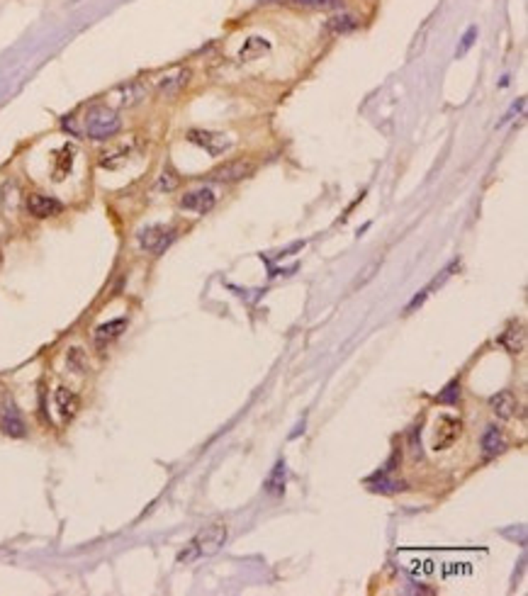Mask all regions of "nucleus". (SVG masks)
<instances>
[{"instance_id":"f257e3e1","label":"nucleus","mask_w":528,"mask_h":596,"mask_svg":"<svg viewBox=\"0 0 528 596\" xmlns=\"http://www.w3.org/2000/svg\"><path fill=\"white\" fill-rule=\"evenodd\" d=\"M226 538H229L226 524H212V526H207L204 531H200L195 538H192V543L187 545L183 553L178 555V560H180V562H190V560H195V558H209V555L219 553V550L224 548Z\"/></svg>"},{"instance_id":"f03ea898","label":"nucleus","mask_w":528,"mask_h":596,"mask_svg":"<svg viewBox=\"0 0 528 596\" xmlns=\"http://www.w3.org/2000/svg\"><path fill=\"white\" fill-rule=\"evenodd\" d=\"M119 129H122L119 115L115 110H110V107H93L88 112V117H85V132L95 141L112 139Z\"/></svg>"},{"instance_id":"7ed1b4c3","label":"nucleus","mask_w":528,"mask_h":596,"mask_svg":"<svg viewBox=\"0 0 528 596\" xmlns=\"http://www.w3.org/2000/svg\"><path fill=\"white\" fill-rule=\"evenodd\" d=\"M187 139L192 141L195 146H200L209 153V156H221L234 146V139L221 132H209V129H190L187 132Z\"/></svg>"},{"instance_id":"20e7f679","label":"nucleus","mask_w":528,"mask_h":596,"mask_svg":"<svg viewBox=\"0 0 528 596\" xmlns=\"http://www.w3.org/2000/svg\"><path fill=\"white\" fill-rule=\"evenodd\" d=\"M460 429H463L460 419L451 416V414L441 416L439 421H436V426H434V441H431V451H436V453L448 451V448H451L453 443L458 441Z\"/></svg>"},{"instance_id":"39448f33","label":"nucleus","mask_w":528,"mask_h":596,"mask_svg":"<svg viewBox=\"0 0 528 596\" xmlns=\"http://www.w3.org/2000/svg\"><path fill=\"white\" fill-rule=\"evenodd\" d=\"M175 236V229H170V226H163V224H151L146 226V229L139 231V236H136V241H139V246L144 248V251H151V253H161L163 248L168 246L170 241H173Z\"/></svg>"},{"instance_id":"423d86ee","label":"nucleus","mask_w":528,"mask_h":596,"mask_svg":"<svg viewBox=\"0 0 528 596\" xmlns=\"http://www.w3.org/2000/svg\"><path fill=\"white\" fill-rule=\"evenodd\" d=\"M144 98H146V85L139 81H129L110 93V100L115 107H134Z\"/></svg>"},{"instance_id":"0eeeda50","label":"nucleus","mask_w":528,"mask_h":596,"mask_svg":"<svg viewBox=\"0 0 528 596\" xmlns=\"http://www.w3.org/2000/svg\"><path fill=\"white\" fill-rule=\"evenodd\" d=\"M214 202H217V195H214L212 187H197V190L187 192L183 200H180V207L195 214H207L214 207Z\"/></svg>"},{"instance_id":"6e6552de","label":"nucleus","mask_w":528,"mask_h":596,"mask_svg":"<svg viewBox=\"0 0 528 596\" xmlns=\"http://www.w3.org/2000/svg\"><path fill=\"white\" fill-rule=\"evenodd\" d=\"M61 209H64V204L51 195H39V192H34V195L27 197V212L37 219L56 217V214H61Z\"/></svg>"},{"instance_id":"1a4fd4ad","label":"nucleus","mask_w":528,"mask_h":596,"mask_svg":"<svg viewBox=\"0 0 528 596\" xmlns=\"http://www.w3.org/2000/svg\"><path fill=\"white\" fill-rule=\"evenodd\" d=\"M253 173V163L251 161H229L224 166H219L217 170H212L209 178L214 183H236V180H243Z\"/></svg>"},{"instance_id":"9d476101","label":"nucleus","mask_w":528,"mask_h":596,"mask_svg":"<svg viewBox=\"0 0 528 596\" xmlns=\"http://www.w3.org/2000/svg\"><path fill=\"white\" fill-rule=\"evenodd\" d=\"M490 409L492 414L497 419H502V421H509V419L516 416V412H519V399L514 397V392L504 390V392H497V394L490 399Z\"/></svg>"},{"instance_id":"9b49d317","label":"nucleus","mask_w":528,"mask_h":596,"mask_svg":"<svg viewBox=\"0 0 528 596\" xmlns=\"http://www.w3.org/2000/svg\"><path fill=\"white\" fill-rule=\"evenodd\" d=\"M499 346L509 353H521L526 348V326L524 321H511L499 336Z\"/></svg>"},{"instance_id":"f8f14e48","label":"nucleus","mask_w":528,"mask_h":596,"mask_svg":"<svg viewBox=\"0 0 528 596\" xmlns=\"http://www.w3.org/2000/svg\"><path fill=\"white\" fill-rule=\"evenodd\" d=\"M54 404H56V412H59L61 421H71V419L78 414L81 402H78L76 392H71L68 387H59L54 392Z\"/></svg>"},{"instance_id":"ddd939ff","label":"nucleus","mask_w":528,"mask_h":596,"mask_svg":"<svg viewBox=\"0 0 528 596\" xmlns=\"http://www.w3.org/2000/svg\"><path fill=\"white\" fill-rule=\"evenodd\" d=\"M0 431L8 434V436H13V438H22V436L27 434L25 421H22L20 414H17L13 407L0 409Z\"/></svg>"},{"instance_id":"4468645a","label":"nucleus","mask_w":528,"mask_h":596,"mask_svg":"<svg viewBox=\"0 0 528 596\" xmlns=\"http://www.w3.org/2000/svg\"><path fill=\"white\" fill-rule=\"evenodd\" d=\"M124 329H127V319H112L107 324H100V326L95 329V346H98V348H105L107 343L119 338V333H122Z\"/></svg>"},{"instance_id":"2eb2a0df","label":"nucleus","mask_w":528,"mask_h":596,"mask_svg":"<svg viewBox=\"0 0 528 596\" xmlns=\"http://www.w3.org/2000/svg\"><path fill=\"white\" fill-rule=\"evenodd\" d=\"M507 448V441H504V434L497 429V426H487L485 434H482V451H485V458H494L499 453H504Z\"/></svg>"},{"instance_id":"dca6fc26","label":"nucleus","mask_w":528,"mask_h":596,"mask_svg":"<svg viewBox=\"0 0 528 596\" xmlns=\"http://www.w3.org/2000/svg\"><path fill=\"white\" fill-rule=\"evenodd\" d=\"M134 141H127V144H122V146H115V149H110V151H105L100 156V166L102 168H117V166H122L124 161H127L129 156L134 153Z\"/></svg>"},{"instance_id":"f3484780","label":"nucleus","mask_w":528,"mask_h":596,"mask_svg":"<svg viewBox=\"0 0 528 596\" xmlns=\"http://www.w3.org/2000/svg\"><path fill=\"white\" fill-rule=\"evenodd\" d=\"M187 81H190V71H187V68H178V71L168 73V76H163L161 81H158V90L170 95V93H175V90L185 88Z\"/></svg>"},{"instance_id":"a211bd4d","label":"nucleus","mask_w":528,"mask_h":596,"mask_svg":"<svg viewBox=\"0 0 528 596\" xmlns=\"http://www.w3.org/2000/svg\"><path fill=\"white\" fill-rule=\"evenodd\" d=\"M265 492L273 494V497H280L285 492V463H277L273 468V473L265 480Z\"/></svg>"},{"instance_id":"6ab92c4d","label":"nucleus","mask_w":528,"mask_h":596,"mask_svg":"<svg viewBox=\"0 0 528 596\" xmlns=\"http://www.w3.org/2000/svg\"><path fill=\"white\" fill-rule=\"evenodd\" d=\"M329 32H334V34H346V32H353L356 27H358V17L353 15H336V17H331L329 20Z\"/></svg>"},{"instance_id":"aec40b11","label":"nucleus","mask_w":528,"mask_h":596,"mask_svg":"<svg viewBox=\"0 0 528 596\" xmlns=\"http://www.w3.org/2000/svg\"><path fill=\"white\" fill-rule=\"evenodd\" d=\"M66 365L71 368L73 372L83 375L85 370H88V355H85V351H83V348H68V353H66Z\"/></svg>"},{"instance_id":"412c9836","label":"nucleus","mask_w":528,"mask_h":596,"mask_svg":"<svg viewBox=\"0 0 528 596\" xmlns=\"http://www.w3.org/2000/svg\"><path fill=\"white\" fill-rule=\"evenodd\" d=\"M268 49V42L265 39H260V37H251L246 44H243V49H241V59L243 61H248V59H255L258 54H263V51Z\"/></svg>"},{"instance_id":"4be33fe9","label":"nucleus","mask_w":528,"mask_h":596,"mask_svg":"<svg viewBox=\"0 0 528 596\" xmlns=\"http://www.w3.org/2000/svg\"><path fill=\"white\" fill-rule=\"evenodd\" d=\"M71 166H73V149L71 146H64L59 156H56V173H54L56 180H64V175L71 170Z\"/></svg>"},{"instance_id":"5701e85b","label":"nucleus","mask_w":528,"mask_h":596,"mask_svg":"<svg viewBox=\"0 0 528 596\" xmlns=\"http://www.w3.org/2000/svg\"><path fill=\"white\" fill-rule=\"evenodd\" d=\"M180 183V178H178V173H175L173 168L166 166L163 168V173L158 175V180H156V190H161V192H170V190H175Z\"/></svg>"},{"instance_id":"b1692460","label":"nucleus","mask_w":528,"mask_h":596,"mask_svg":"<svg viewBox=\"0 0 528 596\" xmlns=\"http://www.w3.org/2000/svg\"><path fill=\"white\" fill-rule=\"evenodd\" d=\"M436 402H439V404H458V402H460V382H458V380L448 382L446 387H443L441 394L436 397Z\"/></svg>"},{"instance_id":"393cba45","label":"nucleus","mask_w":528,"mask_h":596,"mask_svg":"<svg viewBox=\"0 0 528 596\" xmlns=\"http://www.w3.org/2000/svg\"><path fill=\"white\" fill-rule=\"evenodd\" d=\"M290 5H297V8H331L339 5L341 0H285Z\"/></svg>"},{"instance_id":"a878e982","label":"nucleus","mask_w":528,"mask_h":596,"mask_svg":"<svg viewBox=\"0 0 528 596\" xmlns=\"http://www.w3.org/2000/svg\"><path fill=\"white\" fill-rule=\"evenodd\" d=\"M475 34H477V30H475V27H470V30H468V34H465V37H463V47L458 49V54H465V51H468L470 47H473V39H475Z\"/></svg>"}]
</instances>
